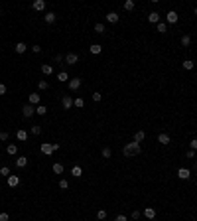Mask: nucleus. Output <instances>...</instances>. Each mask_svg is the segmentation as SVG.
Returning a JSON list of instances; mask_svg holds the SVG:
<instances>
[{
	"label": "nucleus",
	"mask_w": 197,
	"mask_h": 221,
	"mask_svg": "<svg viewBox=\"0 0 197 221\" xmlns=\"http://www.w3.org/2000/svg\"><path fill=\"white\" fill-rule=\"evenodd\" d=\"M71 176L73 178H81L83 176V168H81V166H73V168H71Z\"/></svg>",
	"instance_id": "16"
},
{
	"label": "nucleus",
	"mask_w": 197,
	"mask_h": 221,
	"mask_svg": "<svg viewBox=\"0 0 197 221\" xmlns=\"http://www.w3.org/2000/svg\"><path fill=\"white\" fill-rule=\"evenodd\" d=\"M55 18H57V16L53 14V12H45V16H44L45 24H53V22H55Z\"/></svg>",
	"instance_id": "20"
},
{
	"label": "nucleus",
	"mask_w": 197,
	"mask_h": 221,
	"mask_svg": "<svg viewBox=\"0 0 197 221\" xmlns=\"http://www.w3.org/2000/svg\"><path fill=\"white\" fill-rule=\"evenodd\" d=\"M63 59H65V55H61V53H57V55H55V61H57V63L63 61Z\"/></svg>",
	"instance_id": "48"
},
{
	"label": "nucleus",
	"mask_w": 197,
	"mask_h": 221,
	"mask_svg": "<svg viewBox=\"0 0 197 221\" xmlns=\"http://www.w3.org/2000/svg\"><path fill=\"white\" fill-rule=\"evenodd\" d=\"M36 115H40V117L47 115V107L45 105H38V107H36Z\"/></svg>",
	"instance_id": "24"
},
{
	"label": "nucleus",
	"mask_w": 197,
	"mask_h": 221,
	"mask_svg": "<svg viewBox=\"0 0 197 221\" xmlns=\"http://www.w3.org/2000/svg\"><path fill=\"white\" fill-rule=\"evenodd\" d=\"M59 188H61V190H69V182L67 180H61L59 182Z\"/></svg>",
	"instance_id": "40"
},
{
	"label": "nucleus",
	"mask_w": 197,
	"mask_h": 221,
	"mask_svg": "<svg viewBox=\"0 0 197 221\" xmlns=\"http://www.w3.org/2000/svg\"><path fill=\"white\" fill-rule=\"evenodd\" d=\"M182 46H183V47H189V46H191V36H189V34H185V36L182 38Z\"/></svg>",
	"instance_id": "28"
},
{
	"label": "nucleus",
	"mask_w": 197,
	"mask_h": 221,
	"mask_svg": "<svg viewBox=\"0 0 197 221\" xmlns=\"http://www.w3.org/2000/svg\"><path fill=\"white\" fill-rule=\"evenodd\" d=\"M61 105H63V109H71L73 107V99H71V95H63V99H61Z\"/></svg>",
	"instance_id": "6"
},
{
	"label": "nucleus",
	"mask_w": 197,
	"mask_h": 221,
	"mask_svg": "<svg viewBox=\"0 0 197 221\" xmlns=\"http://www.w3.org/2000/svg\"><path fill=\"white\" fill-rule=\"evenodd\" d=\"M41 73H44V75H53V65L44 63V65H41Z\"/></svg>",
	"instance_id": "17"
},
{
	"label": "nucleus",
	"mask_w": 197,
	"mask_h": 221,
	"mask_svg": "<svg viewBox=\"0 0 197 221\" xmlns=\"http://www.w3.org/2000/svg\"><path fill=\"white\" fill-rule=\"evenodd\" d=\"M185 158H189V160H193L195 158V150H189L187 154H185Z\"/></svg>",
	"instance_id": "44"
},
{
	"label": "nucleus",
	"mask_w": 197,
	"mask_h": 221,
	"mask_svg": "<svg viewBox=\"0 0 197 221\" xmlns=\"http://www.w3.org/2000/svg\"><path fill=\"white\" fill-rule=\"evenodd\" d=\"M81 83H83V79L81 77H73V79H69V89H71V91H77L79 87H81Z\"/></svg>",
	"instance_id": "5"
},
{
	"label": "nucleus",
	"mask_w": 197,
	"mask_h": 221,
	"mask_svg": "<svg viewBox=\"0 0 197 221\" xmlns=\"http://www.w3.org/2000/svg\"><path fill=\"white\" fill-rule=\"evenodd\" d=\"M0 18H2V12H0Z\"/></svg>",
	"instance_id": "51"
},
{
	"label": "nucleus",
	"mask_w": 197,
	"mask_h": 221,
	"mask_svg": "<svg viewBox=\"0 0 197 221\" xmlns=\"http://www.w3.org/2000/svg\"><path fill=\"white\" fill-rule=\"evenodd\" d=\"M140 152H142L140 144L134 142V140H132V142H128V144H124V148H122V154H124L126 158H130V156H138Z\"/></svg>",
	"instance_id": "1"
},
{
	"label": "nucleus",
	"mask_w": 197,
	"mask_h": 221,
	"mask_svg": "<svg viewBox=\"0 0 197 221\" xmlns=\"http://www.w3.org/2000/svg\"><path fill=\"white\" fill-rule=\"evenodd\" d=\"M189 144H191V150H197V138H193Z\"/></svg>",
	"instance_id": "47"
},
{
	"label": "nucleus",
	"mask_w": 197,
	"mask_h": 221,
	"mask_svg": "<svg viewBox=\"0 0 197 221\" xmlns=\"http://www.w3.org/2000/svg\"><path fill=\"white\" fill-rule=\"evenodd\" d=\"M40 132H41V126H40V125H34V126L30 128V134H34V136H38Z\"/></svg>",
	"instance_id": "31"
},
{
	"label": "nucleus",
	"mask_w": 197,
	"mask_h": 221,
	"mask_svg": "<svg viewBox=\"0 0 197 221\" xmlns=\"http://www.w3.org/2000/svg\"><path fill=\"white\" fill-rule=\"evenodd\" d=\"M69 79H71V77L67 75V71H59V73H57V81H59V83H69Z\"/></svg>",
	"instance_id": "15"
},
{
	"label": "nucleus",
	"mask_w": 197,
	"mask_h": 221,
	"mask_svg": "<svg viewBox=\"0 0 197 221\" xmlns=\"http://www.w3.org/2000/svg\"><path fill=\"white\" fill-rule=\"evenodd\" d=\"M158 142H162L164 146L169 144V134H168V132H160V134H158Z\"/></svg>",
	"instance_id": "13"
},
{
	"label": "nucleus",
	"mask_w": 197,
	"mask_h": 221,
	"mask_svg": "<svg viewBox=\"0 0 197 221\" xmlns=\"http://www.w3.org/2000/svg\"><path fill=\"white\" fill-rule=\"evenodd\" d=\"M114 221H128V219H126V215H116Z\"/></svg>",
	"instance_id": "46"
},
{
	"label": "nucleus",
	"mask_w": 197,
	"mask_h": 221,
	"mask_svg": "<svg viewBox=\"0 0 197 221\" xmlns=\"http://www.w3.org/2000/svg\"><path fill=\"white\" fill-rule=\"evenodd\" d=\"M195 16H197V8H195Z\"/></svg>",
	"instance_id": "50"
},
{
	"label": "nucleus",
	"mask_w": 197,
	"mask_h": 221,
	"mask_svg": "<svg viewBox=\"0 0 197 221\" xmlns=\"http://www.w3.org/2000/svg\"><path fill=\"white\" fill-rule=\"evenodd\" d=\"M118 18H120V16L116 14V12H109V14H106V22H109V24H116V22H118Z\"/></svg>",
	"instance_id": "12"
},
{
	"label": "nucleus",
	"mask_w": 197,
	"mask_h": 221,
	"mask_svg": "<svg viewBox=\"0 0 197 221\" xmlns=\"http://www.w3.org/2000/svg\"><path fill=\"white\" fill-rule=\"evenodd\" d=\"M101 99H103V95H101L99 91H95V93H93V101H95V103H99Z\"/></svg>",
	"instance_id": "39"
},
{
	"label": "nucleus",
	"mask_w": 197,
	"mask_h": 221,
	"mask_svg": "<svg viewBox=\"0 0 197 221\" xmlns=\"http://www.w3.org/2000/svg\"><path fill=\"white\" fill-rule=\"evenodd\" d=\"M6 152H8L10 156H14L16 152H18V146H16V144H8V148H6Z\"/></svg>",
	"instance_id": "30"
},
{
	"label": "nucleus",
	"mask_w": 197,
	"mask_h": 221,
	"mask_svg": "<svg viewBox=\"0 0 197 221\" xmlns=\"http://www.w3.org/2000/svg\"><path fill=\"white\" fill-rule=\"evenodd\" d=\"M144 217L154 219V217H156V209H154V207H146V209H144Z\"/></svg>",
	"instance_id": "21"
},
{
	"label": "nucleus",
	"mask_w": 197,
	"mask_h": 221,
	"mask_svg": "<svg viewBox=\"0 0 197 221\" xmlns=\"http://www.w3.org/2000/svg\"><path fill=\"white\" fill-rule=\"evenodd\" d=\"M134 6H136L134 0H126V2H124V10H126V12H132V10H134Z\"/></svg>",
	"instance_id": "27"
},
{
	"label": "nucleus",
	"mask_w": 197,
	"mask_h": 221,
	"mask_svg": "<svg viewBox=\"0 0 197 221\" xmlns=\"http://www.w3.org/2000/svg\"><path fill=\"white\" fill-rule=\"evenodd\" d=\"M26 166H28V158H26V156L16 158V168H26Z\"/></svg>",
	"instance_id": "14"
},
{
	"label": "nucleus",
	"mask_w": 197,
	"mask_h": 221,
	"mask_svg": "<svg viewBox=\"0 0 197 221\" xmlns=\"http://www.w3.org/2000/svg\"><path fill=\"white\" fill-rule=\"evenodd\" d=\"M61 148V144H49V142H44V144H41V146H40V150H41V154H45V156H51L53 152H55V150H59Z\"/></svg>",
	"instance_id": "2"
},
{
	"label": "nucleus",
	"mask_w": 197,
	"mask_h": 221,
	"mask_svg": "<svg viewBox=\"0 0 197 221\" xmlns=\"http://www.w3.org/2000/svg\"><path fill=\"white\" fill-rule=\"evenodd\" d=\"M30 50H32V51H34V53H40V51H41V47H40L38 44H34V46H32V47H30Z\"/></svg>",
	"instance_id": "42"
},
{
	"label": "nucleus",
	"mask_w": 197,
	"mask_h": 221,
	"mask_svg": "<svg viewBox=\"0 0 197 221\" xmlns=\"http://www.w3.org/2000/svg\"><path fill=\"white\" fill-rule=\"evenodd\" d=\"M193 65H195V63L191 61V59H185V61H183V69H187V71H189V69H193Z\"/></svg>",
	"instance_id": "35"
},
{
	"label": "nucleus",
	"mask_w": 197,
	"mask_h": 221,
	"mask_svg": "<svg viewBox=\"0 0 197 221\" xmlns=\"http://www.w3.org/2000/svg\"><path fill=\"white\" fill-rule=\"evenodd\" d=\"M110 156H113V150H110L109 146L103 148V158H110Z\"/></svg>",
	"instance_id": "36"
},
{
	"label": "nucleus",
	"mask_w": 197,
	"mask_h": 221,
	"mask_svg": "<svg viewBox=\"0 0 197 221\" xmlns=\"http://www.w3.org/2000/svg\"><path fill=\"white\" fill-rule=\"evenodd\" d=\"M10 138V134L6 132V130H2V132H0V140H2V142H4V140H8Z\"/></svg>",
	"instance_id": "41"
},
{
	"label": "nucleus",
	"mask_w": 197,
	"mask_h": 221,
	"mask_svg": "<svg viewBox=\"0 0 197 221\" xmlns=\"http://www.w3.org/2000/svg\"><path fill=\"white\" fill-rule=\"evenodd\" d=\"M73 107H75V109H83V107H85V101L81 99V97H77V99H73Z\"/></svg>",
	"instance_id": "26"
},
{
	"label": "nucleus",
	"mask_w": 197,
	"mask_h": 221,
	"mask_svg": "<svg viewBox=\"0 0 197 221\" xmlns=\"http://www.w3.org/2000/svg\"><path fill=\"white\" fill-rule=\"evenodd\" d=\"M40 101H41V97H40L38 93H32V95L28 97V105H34V107H38V105H40Z\"/></svg>",
	"instance_id": "8"
},
{
	"label": "nucleus",
	"mask_w": 197,
	"mask_h": 221,
	"mask_svg": "<svg viewBox=\"0 0 197 221\" xmlns=\"http://www.w3.org/2000/svg\"><path fill=\"white\" fill-rule=\"evenodd\" d=\"M26 50H28V46H26L24 42H18V44H16V47H14V51H16V53H24Z\"/></svg>",
	"instance_id": "19"
},
{
	"label": "nucleus",
	"mask_w": 197,
	"mask_h": 221,
	"mask_svg": "<svg viewBox=\"0 0 197 221\" xmlns=\"http://www.w3.org/2000/svg\"><path fill=\"white\" fill-rule=\"evenodd\" d=\"M148 20H150L152 24H160V14L158 12H150L148 14Z\"/></svg>",
	"instance_id": "23"
},
{
	"label": "nucleus",
	"mask_w": 197,
	"mask_h": 221,
	"mask_svg": "<svg viewBox=\"0 0 197 221\" xmlns=\"http://www.w3.org/2000/svg\"><path fill=\"white\" fill-rule=\"evenodd\" d=\"M16 138H18L20 142H26V140H28V132H26V130H22V128H20V130L16 132Z\"/></svg>",
	"instance_id": "18"
},
{
	"label": "nucleus",
	"mask_w": 197,
	"mask_h": 221,
	"mask_svg": "<svg viewBox=\"0 0 197 221\" xmlns=\"http://www.w3.org/2000/svg\"><path fill=\"white\" fill-rule=\"evenodd\" d=\"M22 115H24L26 118L34 117V115H36V107H34V105H24V107H22Z\"/></svg>",
	"instance_id": "4"
},
{
	"label": "nucleus",
	"mask_w": 197,
	"mask_h": 221,
	"mask_svg": "<svg viewBox=\"0 0 197 221\" xmlns=\"http://www.w3.org/2000/svg\"><path fill=\"white\" fill-rule=\"evenodd\" d=\"M8 186H10V188H16V186H20V176H16V174H10V176H8Z\"/></svg>",
	"instance_id": "10"
},
{
	"label": "nucleus",
	"mask_w": 197,
	"mask_h": 221,
	"mask_svg": "<svg viewBox=\"0 0 197 221\" xmlns=\"http://www.w3.org/2000/svg\"><path fill=\"white\" fill-rule=\"evenodd\" d=\"M6 85H4V83H0V95H6Z\"/></svg>",
	"instance_id": "45"
},
{
	"label": "nucleus",
	"mask_w": 197,
	"mask_h": 221,
	"mask_svg": "<svg viewBox=\"0 0 197 221\" xmlns=\"http://www.w3.org/2000/svg\"><path fill=\"white\" fill-rule=\"evenodd\" d=\"M195 79H197V75H195Z\"/></svg>",
	"instance_id": "52"
},
{
	"label": "nucleus",
	"mask_w": 197,
	"mask_h": 221,
	"mask_svg": "<svg viewBox=\"0 0 197 221\" xmlns=\"http://www.w3.org/2000/svg\"><path fill=\"white\" fill-rule=\"evenodd\" d=\"M0 174H2V176H10V168H8V166H2V168H0Z\"/></svg>",
	"instance_id": "38"
},
{
	"label": "nucleus",
	"mask_w": 197,
	"mask_h": 221,
	"mask_svg": "<svg viewBox=\"0 0 197 221\" xmlns=\"http://www.w3.org/2000/svg\"><path fill=\"white\" fill-rule=\"evenodd\" d=\"M89 51H91L93 55H99V53L103 51V46H99V44H93L91 47H89Z\"/></svg>",
	"instance_id": "22"
},
{
	"label": "nucleus",
	"mask_w": 197,
	"mask_h": 221,
	"mask_svg": "<svg viewBox=\"0 0 197 221\" xmlns=\"http://www.w3.org/2000/svg\"><path fill=\"white\" fill-rule=\"evenodd\" d=\"M63 61H65L67 65H75V63H79V55H77V53H73V51H69Z\"/></svg>",
	"instance_id": "3"
},
{
	"label": "nucleus",
	"mask_w": 197,
	"mask_h": 221,
	"mask_svg": "<svg viewBox=\"0 0 197 221\" xmlns=\"http://www.w3.org/2000/svg\"><path fill=\"white\" fill-rule=\"evenodd\" d=\"M53 174H63V164H59V162H57V164H53Z\"/></svg>",
	"instance_id": "29"
},
{
	"label": "nucleus",
	"mask_w": 197,
	"mask_h": 221,
	"mask_svg": "<svg viewBox=\"0 0 197 221\" xmlns=\"http://www.w3.org/2000/svg\"><path fill=\"white\" fill-rule=\"evenodd\" d=\"M32 8H34L36 12H44V10H45V2H44V0H36V2L32 4Z\"/></svg>",
	"instance_id": "11"
},
{
	"label": "nucleus",
	"mask_w": 197,
	"mask_h": 221,
	"mask_svg": "<svg viewBox=\"0 0 197 221\" xmlns=\"http://www.w3.org/2000/svg\"><path fill=\"white\" fill-rule=\"evenodd\" d=\"M144 138H146V132H144V130H138V132L134 134V142H138V144H140Z\"/></svg>",
	"instance_id": "25"
},
{
	"label": "nucleus",
	"mask_w": 197,
	"mask_h": 221,
	"mask_svg": "<svg viewBox=\"0 0 197 221\" xmlns=\"http://www.w3.org/2000/svg\"><path fill=\"white\" fill-rule=\"evenodd\" d=\"M158 32H160V34H166V32H168V24L166 22H160L158 24Z\"/></svg>",
	"instance_id": "32"
},
{
	"label": "nucleus",
	"mask_w": 197,
	"mask_h": 221,
	"mask_svg": "<svg viewBox=\"0 0 197 221\" xmlns=\"http://www.w3.org/2000/svg\"><path fill=\"white\" fill-rule=\"evenodd\" d=\"M10 219V215L6 213V211H2V213H0V221H8Z\"/></svg>",
	"instance_id": "43"
},
{
	"label": "nucleus",
	"mask_w": 197,
	"mask_h": 221,
	"mask_svg": "<svg viewBox=\"0 0 197 221\" xmlns=\"http://www.w3.org/2000/svg\"><path fill=\"white\" fill-rule=\"evenodd\" d=\"M140 217V211H132V219H138Z\"/></svg>",
	"instance_id": "49"
},
{
	"label": "nucleus",
	"mask_w": 197,
	"mask_h": 221,
	"mask_svg": "<svg viewBox=\"0 0 197 221\" xmlns=\"http://www.w3.org/2000/svg\"><path fill=\"white\" fill-rule=\"evenodd\" d=\"M178 178H179V180H189V178H191V172H189L187 168H179V170H178Z\"/></svg>",
	"instance_id": "9"
},
{
	"label": "nucleus",
	"mask_w": 197,
	"mask_h": 221,
	"mask_svg": "<svg viewBox=\"0 0 197 221\" xmlns=\"http://www.w3.org/2000/svg\"><path fill=\"white\" fill-rule=\"evenodd\" d=\"M95 32H97V34H105V24L97 22V24H95Z\"/></svg>",
	"instance_id": "33"
},
{
	"label": "nucleus",
	"mask_w": 197,
	"mask_h": 221,
	"mask_svg": "<svg viewBox=\"0 0 197 221\" xmlns=\"http://www.w3.org/2000/svg\"><path fill=\"white\" fill-rule=\"evenodd\" d=\"M166 20H168V24H178V12H175V10H169L166 14Z\"/></svg>",
	"instance_id": "7"
},
{
	"label": "nucleus",
	"mask_w": 197,
	"mask_h": 221,
	"mask_svg": "<svg viewBox=\"0 0 197 221\" xmlns=\"http://www.w3.org/2000/svg\"><path fill=\"white\" fill-rule=\"evenodd\" d=\"M97 219H99V221L106 219V209H99V211H97Z\"/></svg>",
	"instance_id": "34"
},
{
	"label": "nucleus",
	"mask_w": 197,
	"mask_h": 221,
	"mask_svg": "<svg viewBox=\"0 0 197 221\" xmlns=\"http://www.w3.org/2000/svg\"><path fill=\"white\" fill-rule=\"evenodd\" d=\"M38 87H40V91H45L47 87H49V83H47V81H44V79H41V81L38 83Z\"/></svg>",
	"instance_id": "37"
}]
</instances>
